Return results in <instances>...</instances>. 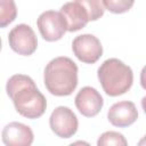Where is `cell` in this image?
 <instances>
[{"mask_svg":"<svg viewBox=\"0 0 146 146\" xmlns=\"http://www.w3.org/2000/svg\"><path fill=\"white\" fill-rule=\"evenodd\" d=\"M59 11L64 16L67 24V31L70 32H75L81 30L90 21L88 10L83 5L82 0L66 2L60 7Z\"/></svg>","mask_w":146,"mask_h":146,"instance_id":"cell-10","label":"cell"},{"mask_svg":"<svg viewBox=\"0 0 146 146\" xmlns=\"http://www.w3.org/2000/svg\"><path fill=\"white\" fill-rule=\"evenodd\" d=\"M141 107H143V110H144V112L146 114V96L143 97V99H141Z\"/></svg>","mask_w":146,"mask_h":146,"instance_id":"cell-19","label":"cell"},{"mask_svg":"<svg viewBox=\"0 0 146 146\" xmlns=\"http://www.w3.org/2000/svg\"><path fill=\"white\" fill-rule=\"evenodd\" d=\"M17 14L16 5L13 0H1L0 1V25L1 27H6L9 23H11Z\"/></svg>","mask_w":146,"mask_h":146,"instance_id":"cell-13","label":"cell"},{"mask_svg":"<svg viewBox=\"0 0 146 146\" xmlns=\"http://www.w3.org/2000/svg\"><path fill=\"white\" fill-rule=\"evenodd\" d=\"M97 75L104 91L112 97L125 94L133 82L131 67L117 58L104 60L98 68Z\"/></svg>","mask_w":146,"mask_h":146,"instance_id":"cell-3","label":"cell"},{"mask_svg":"<svg viewBox=\"0 0 146 146\" xmlns=\"http://www.w3.org/2000/svg\"><path fill=\"white\" fill-rule=\"evenodd\" d=\"M138 117V111L136 105L129 100H122L113 104L108 112L107 119L114 127L125 128L131 125Z\"/></svg>","mask_w":146,"mask_h":146,"instance_id":"cell-11","label":"cell"},{"mask_svg":"<svg viewBox=\"0 0 146 146\" xmlns=\"http://www.w3.org/2000/svg\"><path fill=\"white\" fill-rule=\"evenodd\" d=\"M140 84L143 89L146 90V65L141 68V72H140Z\"/></svg>","mask_w":146,"mask_h":146,"instance_id":"cell-16","label":"cell"},{"mask_svg":"<svg viewBox=\"0 0 146 146\" xmlns=\"http://www.w3.org/2000/svg\"><path fill=\"white\" fill-rule=\"evenodd\" d=\"M1 139L6 146H31L34 135L29 125L14 121L2 129Z\"/></svg>","mask_w":146,"mask_h":146,"instance_id":"cell-9","label":"cell"},{"mask_svg":"<svg viewBox=\"0 0 146 146\" xmlns=\"http://www.w3.org/2000/svg\"><path fill=\"white\" fill-rule=\"evenodd\" d=\"M49 125L55 135L60 138H70L72 137L79 127V121L75 113L66 106L56 107L50 117Z\"/></svg>","mask_w":146,"mask_h":146,"instance_id":"cell-6","label":"cell"},{"mask_svg":"<svg viewBox=\"0 0 146 146\" xmlns=\"http://www.w3.org/2000/svg\"><path fill=\"white\" fill-rule=\"evenodd\" d=\"M10 48L18 55L30 56L38 47L36 35L33 29L27 24H18L14 26L8 34Z\"/></svg>","mask_w":146,"mask_h":146,"instance_id":"cell-5","label":"cell"},{"mask_svg":"<svg viewBox=\"0 0 146 146\" xmlns=\"http://www.w3.org/2000/svg\"><path fill=\"white\" fill-rule=\"evenodd\" d=\"M36 25L41 36L49 42L59 40L67 31V24L60 11L46 10L38 17Z\"/></svg>","mask_w":146,"mask_h":146,"instance_id":"cell-4","label":"cell"},{"mask_svg":"<svg viewBox=\"0 0 146 146\" xmlns=\"http://www.w3.org/2000/svg\"><path fill=\"white\" fill-rule=\"evenodd\" d=\"M82 2L88 10L90 21H96L104 15L105 7L103 6L102 1H99V0H82Z\"/></svg>","mask_w":146,"mask_h":146,"instance_id":"cell-15","label":"cell"},{"mask_svg":"<svg viewBox=\"0 0 146 146\" xmlns=\"http://www.w3.org/2000/svg\"><path fill=\"white\" fill-rule=\"evenodd\" d=\"M137 146H146V135L138 141V144H137Z\"/></svg>","mask_w":146,"mask_h":146,"instance_id":"cell-18","label":"cell"},{"mask_svg":"<svg viewBox=\"0 0 146 146\" xmlns=\"http://www.w3.org/2000/svg\"><path fill=\"white\" fill-rule=\"evenodd\" d=\"M74 103L79 112L87 117L96 116L104 105L102 95L92 87H83L76 94Z\"/></svg>","mask_w":146,"mask_h":146,"instance_id":"cell-8","label":"cell"},{"mask_svg":"<svg viewBox=\"0 0 146 146\" xmlns=\"http://www.w3.org/2000/svg\"><path fill=\"white\" fill-rule=\"evenodd\" d=\"M72 50L75 57L86 64L96 63L103 55V46L99 39L92 34H81L72 42Z\"/></svg>","mask_w":146,"mask_h":146,"instance_id":"cell-7","label":"cell"},{"mask_svg":"<svg viewBox=\"0 0 146 146\" xmlns=\"http://www.w3.org/2000/svg\"><path fill=\"white\" fill-rule=\"evenodd\" d=\"M102 2L105 9L114 14L125 13L133 6L132 0H103Z\"/></svg>","mask_w":146,"mask_h":146,"instance_id":"cell-14","label":"cell"},{"mask_svg":"<svg viewBox=\"0 0 146 146\" xmlns=\"http://www.w3.org/2000/svg\"><path fill=\"white\" fill-rule=\"evenodd\" d=\"M43 81L51 95L68 96L78 86V66L68 57H56L47 64Z\"/></svg>","mask_w":146,"mask_h":146,"instance_id":"cell-2","label":"cell"},{"mask_svg":"<svg viewBox=\"0 0 146 146\" xmlns=\"http://www.w3.org/2000/svg\"><path fill=\"white\" fill-rule=\"evenodd\" d=\"M97 146H128V141L122 133L110 130L98 137Z\"/></svg>","mask_w":146,"mask_h":146,"instance_id":"cell-12","label":"cell"},{"mask_svg":"<svg viewBox=\"0 0 146 146\" xmlns=\"http://www.w3.org/2000/svg\"><path fill=\"white\" fill-rule=\"evenodd\" d=\"M68 146H91V145H90L89 143L84 141V140H76V141L70 144Z\"/></svg>","mask_w":146,"mask_h":146,"instance_id":"cell-17","label":"cell"},{"mask_svg":"<svg viewBox=\"0 0 146 146\" xmlns=\"http://www.w3.org/2000/svg\"><path fill=\"white\" fill-rule=\"evenodd\" d=\"M6 91L16 111L27 119L40 117L47 108L44 96L27 75L15 74L10 76L6 84Z\"/></svg>","mask_w":146,"mask_h":146,"instance_id":"cell-1","label":"cell"}]
</instances>
